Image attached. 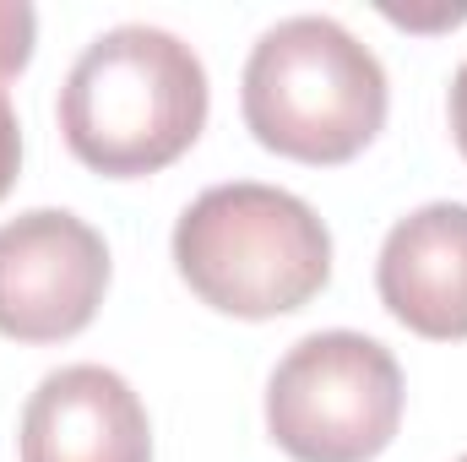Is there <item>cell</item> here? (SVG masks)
<instances>
[{
	"mask_svg": "<svg viewBox=\"0 0 467 462\" xmlns=\"http://www.w3.org/2000/svg\"><path fill=\"white\" fill-rule=\"evenodd\" d=\"M207 125L202 55L152 22L99 33L60 88L66 147L99 174H152L174 163Z\"/></svg>",
	"mask_w": 467,
	"mask_h": 462,
	"instance_id": "obj_1",
	"label": "cell"
},
{
	"mask_svg": "<svg viewBox=\"0 0 467 462\" xmlns=\"http://www.w3.org/2000/svg\"><path fill=\"white\" fill-rule=\"evenodd\" d=\"M244 125L299 163H348L386 125V66L337 16H283L244 60Z\"/></svg>",
	"mask_w": 467,
	"mask_h": 462,
	"instance_id": "obj_2",
	"label": "cell"
},
{
	"mask_svg": "<svg viewBox=\"0 0 467 462\" xmlns=\"http://www.w3.org/2000/svg\"><path fill=\"white\" fill-rule=\"evenodd\" d=\"M174 267L213 310L266 321L310 305L327 289L332 234L294 191L229 180L180 213Z\"/></svg>",
	"mask_w": 467,
	"mask_h": 462,
	"instance_id": "obj_3",
	"label": "cell"
},
{
	"mask_svg": "<svg viewBox=\"0 0 467 462\" xmlns=\"http://www.w3.org/2000/svg\"><path fill=\"white\" fill-rule=\"evenodd\" d=\"M402 425V370L364 332H310L266 381V430L294 462H369Z\"/></svg>",
	"mask_w": 467,
	"mask_h": 462,
	"instance_id": "obj_4",
	"label": "cell"
},
{
	"mask_svg": "<svg viewBox=\"0 0 467 462\" xmlns=\"http://www.w3.org/2000/svg\"><path fill=\"white\" fill-rule=\"evenodd\" d=\"M109 289V245L66 207L0 224V332L16 343L77 338Z\"/></svg>",
	"mask_w": 467,
	"mask_h": 462,
	"instance_id": "obj_5",
	"label": "cell"
},
{
	"mask_svg": "<svg viewBox=\"0 0 467 462\" xmlns=\"http://www.w3.org/2000/svg\"><path fill=\"white\" fill-rule=\"evenodd\" d=\"M22 462H152V425L130 381L60 364L22 408Z\"/></svg>",
	"mask_w": 467,
	"mask_h": 462,
	"instance_id": "obj_6",
	"label": "cell"
},
{
	"mask_svg": "<svg viewBox=\"0 0 467 462\" xmlns=\"http://www.w3.org/2000/svg\"><path fill=\"white\" fill-rule=\"evenodd\" d=\"M380 305L419 338H467V202H430L397 218L375 261Z\"/></svg>",
	"mask_w": 467,
	"mask_h": 462,
	"instance_id": "obj_7",
	"label": "cell"
},
{
	"mask_svg": "<svg viewBox=\"0 0 467 462\" xmlns=\"http://www.w3.org/2000/svg\"><path fill=\"white\" fill-rule=\"evenodd\" d=\"M33 38H38V11L27 0H0V88L33 60Z\"/></svg>",
	"mask_w": 467,
	"mask_h": 462,
	"instance_id": "obj_8",
	"label": "cell"
},
{
	"mask_svg": "<svg viewBox=\"0 0 467 462\" xmlns=\"http://www.w3.org/2000/svg\"><path fill=\"white\" fill-rule=\"evenodd\" d=\"M16 169H22V125H16L5 88H0V196L16 185Z\"/></svg>",
	"mask_w": 467,
	"mask_h": 462,
	"instance_id": "obj_9",
	"label": "cell"
},
{
	"mask_svg": "<svg viewBox=\"0 0 467 462\" xmlns=\"http://www.w3.org/2000/svg\"><path fill=\"white\" fill-rule=\"evenodd\" d=\"M451 136H457V147H462V158H467V60L451 77Z\"/></svg>",
	"mask_w": 467,
	"mask_h": 462,
	"instance_id": "obj_10",
	"label": "cell"
},
{
	"mask_svg": "<svg viewBox=\"0 0 467 462\" xmlns=\"http://www.w3.org/2000/svg\"><path fill=\"white\" fill-rule=\"evenodd\" d=\"M457 462H467V457H457Z\"/></svg>",
	"mask_w": 467,
	"mask_h": 462,
	"instance_id": "obj_11",
	"label": "cell"
}]
</instances>
